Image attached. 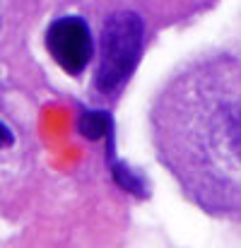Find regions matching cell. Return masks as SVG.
<instances>
[{
  "label": "cell",
  "instance_id": "cell-1",
  "mask_svg": "<svg viewBox=\"0 0 241 248\" xmlns=\"http://www.w3.org/2000/svg\"><path fill=\"white\" fill-rule=\"evenodd\" d=\"M145 39L143 17L135 12H113L101 29V48L94 84L99 92H116L140 63Z\"/></svg>",
  "mask_w": 241,
  "mask_h": 248
},
{
  "label": "cell",
  "instance_id": "cell-2",
  "mask_svg": "<svg viewBox=\"0 0 241 248\" xmlns=\"http://www.w3.org/2000/svg\"><path fill=\"white\" fill-rule=\"evenodd\" d=\"M46 48L68 75H80L94 53L89 27L80 17L56 19L46 29Z\"/></svg>",
  "mask_w": 241,
  "mask_h": 248
},
{
  "label": "cell",
  "instance_id": "cell-3",
  "mask_svg": "<svg viewBox=\"0 0 241 248\" xmlns=\"http://www.w3.org/2000/svg\"><path fill=\"white\" fill-rule=\"evenodd\" d=\"M78 128L87 140H99L113 133V121L106 111H82Z\"/></svg>",
  "mask_w": 241,
  "mask_h": 248
},
{
  "label": "cell",
  "instance_id": "cell-4",
  "mask_svg": "<svg viewBox=\"0 0 241 248\" xmlns=\"http://www.w3.org/2000/svg\"><path fill=\"white\" fill-rule=\"evenodd\" d=\"M111 173H113V181L123 188V190H128V193H135V195H147V186H145V178L143 176H138L133 169L128 164H123V162H111Z\"/></svg>",
  "mask_w": 241,
  "mask_h": 248
},
{
  "label": "cell",
  "instance_id": "cell-5",
  "mask_svg": "<svg viewBox=\"0 0 241 248\" xmlns=\"http://www.w3.org/2000/svg\"><path fill=\"white\" fill-rule=\"evenodd\" d=\"M229 142L241 159V104H237L229 113Z\"/></svg>",
  "mask_w": 241,
  "mask_h": 248
},
{
  "label": "cell",
  "instance_id": "cell-6",
  "mask_svg": "<svg viewBox=\"0 0 241 248\" xmlns=\"http://www.w3.org/2000/svg\"><path fill=\"white\" fill-rule=\"evenodd\" d=\"M15 142V138H12V130L0 121V150H5V147H10Z\"/></svg>",
  "mask_w": 241,
  "mask_h": 248
}]
</instances>
